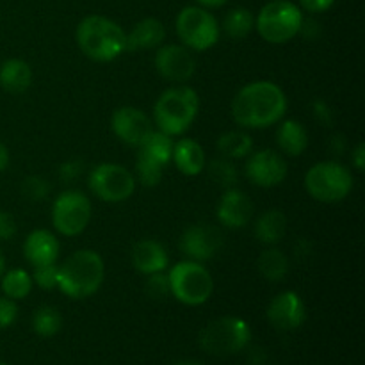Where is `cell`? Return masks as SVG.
I'll list each match as a JSON object with an SVG mask.
<instances>
[{"label": "cell", "instance_id": "cell-4", "mask_svg": "<svg viewBox=\"0 0 365 365\" xmlns=\"http://www.w3.org/2000/svg\"><path fill=\"white\" fill-rule=\"evenodd\" d=\"M200 110V96L189 86H175L160 93L153 106V125L157 130L171 135H182L195 123Z\"/></svg>", "mask_w": 365, "mask_h": 365}, {"label": "cell", "instance_id": "cell-27", "mask_svg": "<svg viewBox=\"0 0 365 365\" xmlns=\"http://www.w3.org/2000/svg\"><path fill=\"white\" fill-rule=\"evenodd\" d=\"M259 266L260 274H262L266 280L273 282H282L285 277L289 274V259L282 250L278 248H269V250H264L259 257Z\"/></svg>", "mask_w": 365, "mask_h": 365}, {"label": "cell", "instance_id": "cell-15", "mask_svg": "<svg viewBox=\"0 0 365 365\" xmlns=\"http://www.w3.org/2000/svg\"><path fill=\"white\" fill-rule=\"evenodd\" d=\"M266 316L271 327L278 331H292L305 324L307 307L298 292L284 291L271 299Z\"/></svg>", "mask_w": 365, "mask_h": 365}, {"label": "cell", "instance_id": "cell-39", "mask_svg": "<svg viewBox=\"0 0 365 365\" xmlns=\"http://www.w3.org/2000/svg\"><path fill=\"white\" fill-rule=\"evenodd\" d=\"M82 175V163L81 160H70V163H64L59 168V177L64 182H73L75 178H78Z\"/></svg>", "mask_w": 365, "mask_h": 365}, {"label": "cell", "instance_id": "cell-34", "mask_svg": "<svg viewBox=\"0 0 365 365\" xmlns=\"http://www.w3.org/2000/svg\"><path fill=\"white\" fill-rule=\"evenodd\" d=\"M145 291L152 299H163L166 296H170V280H168V274L164 271L163 273L148 274Z\"/></svg>", "mask_w": 365, "mask_h": 365}, {"label": "cell", "instance_id": "cell-36", "mask_svg": "<svg viewBox=\"0 0 365 365\" xmlns=\"http://www.w3.org/2000/svg\"><path fill=\"white\" fill-rule=\"evenodd\" d=\"M18 227L14 217L6 210H0V241H11L16 235Z\"/></svg>", "mask_w": 365, "mask_h": 365}, {"label": "cell", "instance_id": "cell-44", "mask_svg": "<svg viewBox=\"0 0 365 365\" xmlns=\"http://www.w3.org/2000/svg\"><path fill=\"white\" fill-rule=\"evenodd\" d=\"M4 273H6V257H4L2 250H0V278H2Z\"/></svg>", "mask_w": 365, "mask_h": 365}, {"label": "cell", "instance_id": "cell-1", "mask_svg": "<svg viewBox=\"0 0 365 365\" xmlns=\"http://www.w3.org/2000/svg\"><path fill=\"white\" fill-rule=\"evenodd\" d=\"M287 113V96L284 89L271 81L246 84L232 100V118L242 128H267L280 123Z\"/></svg>", "mask_w": 365, "mask_h": 365}, {"label": "cell", "instance_id": "cell-24", "mask_svg": "<svg viewBox=\"0 0 365 365\" xmlns=\"http://www.w3.org/2000/svg\"><path fill=\"white\" fill-rule=\"evenodd\" d=\"M277 145L285 155L299 157L309 148V132L298 120L282 121L277 130Z\"/></svg>", "mask_w": 365, "mask_h": 365}, {"label": "cell", "instance_id": "cell-21", "mask_svg": "<svg viewBox=\"0 0 365 365\" xmlns=\"http://www.w3.org/2000/svg\"><path fill=\"white\" fill-rule=\"evenodd\" d=\"M171 163H175L177 170L185 177H196V175L205 170L207 157L198 141L191 138H184L173 145Z\"/></svg>", "mask_w": 365, "mask_h": 365}, {"label": "cell", "instance_id": "cell-28", "mask_svg": "<svg viewBox=\"0 0 365 365\" xmlns=\"http://www.w3.org/2000/svg\"><path fill=\"white\" fill-rule=\"evenodd\" d=\"M255 29V16L246 7H234L223 18V32L230 39H245Z\"/></svg>", "mask_w": 365, "mask_h": 365}, {"label": "cell", "instance_id": "cell-41", "mask_svg": "<svg viewBox=\"0 0 365 365\" xmlns=\"http://www.w3.org/2000/svg\"><path fill=\"white\" fill-rule=\"evenodd\" d=\"M248 359L252 365H264L267 362V355L262 351V349H252Z\"/></svg>", "mask_w": 365, "mask_h": 365}, {"label": "cell", "instance_id": "cell-40", "mask_svg": "<svg viewBox=\"0 0 365 365\" xmlns=\"http://www.w3.org/2000/svg\"><path fill=\"white\" fill-rule=\"evenodd\" d=\"M353 166L356 168L359 171H364L365 170V145L364 143H359V145L353 148Z\"/></svg>", "mask_w": 365, "mask_h": 365}, {"label": "cell", "instance_id": "cell-8", "mask_svg": "<svg viewBox=\"0 0 365 365\" xmlns=\"http://www.w3.org/2000/svg\"><path fill=\"white\" fill-rule=\"evenodd\" d=\"M305 189L317 202H342L353 189V173L337 160L316 163L307 171Z\"/></svg>", "mask_w": 365, "mask_h": 365}, {"label": "cell", "instance_id": "cell-13", "mask_svg": "<svg viewBox=\"0 0 365 365\" xmlns=\"http://www.w3.org/2000/svg\"><path fill=\"white\" fill-rule=\"evenodd\" d=\"M289 168L284 157L274 150H259L250 153L245 166V175L253 185L271 189L287 178Z\"/></svg>", "mask_w": 365, "mask_h": 365}, {"label": "cell", "instance_id": "cell-26", "mask_svg": "<svg viewBox=\"0 0 365 365\" xmlns=\"http://www.w3.org/2000/svg\"><path fill=\"white\" fill-rule=\"evenodd\" d=\"M217 152L225 157V159H245L252 153L253 141L246 132L242 130H230L225 132L217 139Z\"/></svg>", "mask_w": 365, "mask_h": 365}, {"label": "cell", "instance_id": "cell-9", "mask_svg": "<svg viewBox=\"0 0 365 365\" xmlns=\"http://www.w3.org/2000/svg\"><path fill=\"white\" fill-rule=\"evenodd\" d=\"M175 29L182 45L192 52L209 50L220 41L221 25L209 9L202 6H185L175 20Z\"/></svg>", "mask_w": 365, "mask_h": 365}, {"label": "cell", "instance_id": "cell-10", "mask_svg": "<svg viewBox=\"0 0 365 365\" xmlns=\"http://www.w3.org/2000/svg\"><path fill=\"white\" fill-rule=\"evenodd\" d=\"M175 141L171 135L160 130H153L139 146L138 159H135V180L141 182L145 187H155L163 180L164 170L173 157Z\"/></svg>", "mask_w": 365, "mask_h": 365}, {"label": "cell", "instance_id": "cell-18", "mask_svg": "<svg viewBox=\"0 0 365 365\" xmlns=\"http://www.w3.org/2000/svg\"><path fill=\"white\" fill-rule=\"evenodd\" d=\"M253 212H255V207H253L250 196L237 187L227 189L216 209L217 221L232 230L245 228L246 225H250Z\"/></svg>", "mask_w": 365, "mask_h": 365}, {"label": "cell", "instance_id": "cell-16", "mask_svg": "<svg viewBox=\"0 0 365 365\" xmlns=\"http://www.w3.org/2000/svg\"><path fill=\"white\" fill-rule=\"evenodd\" d=\"M178 246L189 260L203 264L214 259L220 252L223 246V235L217 228L209 227V225H192L185 228Z\"/></svg>", "mask_w": 365, "mask_h": 365}, {"label": "cell", "instance_id": "cell-37", "mask_svg": "<svg viewBox=\"0 0 365 365\" xmlns=\"http://www.w3.org/2000/svg\"><path fill=\"white\" fill-rule=\"evenodd\" d=\"M312 109H314V116H316V120L319 121V123L327 125V127H330V125L334 123V110L328 107L327 102H323V100H316V102L312 103Z\"/></svg>", "mask_w": 365, "mask_h": 365}, {"label": "cell", "instance_id": "cell-35", "mask_svg": "<svg viewBox=\"0 0 365 365\" xmlns=\"http://www.w3.org/2000/svg\"><path fill=\"white\" fill-rule=\"evenodd\" d=\"M18 319V305L14 299L0 296V330L13 327Z\"/></svg>", "mask_w": 365, "mask_h": 365}, {"label": "cell", "instance_id": "cell-29", "mask_svg": "<svg viewBox=\"0 0 365 365\" xmlns=\"http://www.w3.org/2000/svg\"><path fill=\"white\" fill-rule=\"evenodd\" d=\"M0 280H2L4 296L14 299V302L27 298L34 287L31 273H27L25 269H9L2 274Z\"/></svg>", "mask_w": 365, "mask_h": 365}, {"label": "cell", "instance_id": "cell-17", "mask_svg": "<svg viewBox=\"0 0 365 365\" xmlns=\"http://www.w3.org/2000/svg\"><path fill=\"white\" fill-rule=\"evenodd\" d=\"M155 68L163 78L170 82H187L196 71L192 50L184 45L160 46L155 53Z\"/></svg>", "mask_w": 365, "mask_h": 365}, {"label": "cell", "instance_id": "cell-38", "mask_svg": "<svg viewBox=\"0 0 365 365\" xmlns=\"http://www.w3.org/2000/svg\"><path fill=\"white\" fill-rule=\"evenodd\" d=\"M335 4V0H299V7L302 11H307V13L319 14L324 13V11L331 9Z\"/></svg>", "mask_w": 365, "mask_h": 365}, {"label": "cell", "instance_id": "cell-32", "mask_svg": "<svg viewBox=\"0 0 365 365\" xmlns=\"http://www.w3.org/2000/svg\"><path fill=\"white\" fill-rule=\"evenodd\" d=\"M31 277L32 282L39 289H43V291H52V289H57V282H59V266L57 264H48V266L34 267Z\"/></svg>", "mask_w": 365, "mask_h": 365}, {"label": "cell", "instance_id": "cell-46", "mask_svg": "<svg viewBox=\"0 0 365 365\" xmlns=\"http://www.w3.org/2000/svg\"><path fill=\"white\" fill-rule=\"evenodd\" d=\"M0 365H7V364H4V362H0Z\"/></svg>", "mask_w": 365, "mask_h": 365}, {"label": "cell", "instance_id": "cell-33", "mask_svg": "<svg viewBox=\"0 0 365 365\" xmlns=\"http://www.w3.org/2000/svg\"><path fill=\"white\" fill-rule=\"evenodd\" d=\"M50 184L46 178L38 177V175H32V177H27L21 184V192L25 195V198L32 200V202H41L48 196L50 192Z\"/></svg>", "mask_w": 365, "mask_h": 365}, {"label": "cell", "instance_id": "cell-6", "mask_svg": "<svg viewBox=\"0 0 365 365\" xmlns=\"http://www.w3.org/2000/svg\"><path fill=\"white\" fill-rule=\"evenodd\" d=\"M302 7L291 0H271L255 18V29L264 41L284 45L299 34L303 24Z\"/></svg>", "mask_w": 365, "mask_h": 365}, {"label": "cell", "instance_id": "cell-22", "mask_svg": "<svg viewBox=\"0 0 365 365\" xmlns=\"http://www.w3.org/2000/svg\"><path fill=\"white\" fill-rule=\"evenodd\" d=\"M166 38V27L157 18H145L138 21L127 34V50L135 52V50H150L159 46Z\"/></svg>", "mask_w": 365, "mask_h": 365}, {"label": "cell", "instance_id": "cell-45", "mask_svg": "<svg viewBox=\"0 0 365 365\" xmlns=\"http://www.w3.org/2000/svg\"><path fill=\"white\" fill-rule=\"evenodd\" d=\"M175 365H203V364L195 362V360H182V362H178V364H175Z\"/></svg>", "mask_w": 365, "mask_h": 365}, {"label": "cell", "instance_id": "cell-19", "mask_svg": "<svg viewBox=\"0 0 365 365\" xmlns=\"http://www.w3.org/2000/svg\"><path fill=\"white\" fill-rule=\"evenodd\" d=\"M61 253V245L56 235L50 230L31 232L24 242V257L32 267L48 266V264H57Z\"/></svg>", "mask_w": 365, "mask_h": 365}, {"label": "cell", "instance_id": "cell-30", "mask_svg": "<svg viewBox=\"0 0 365 365\" xmlns=\"http://www.w3.org/2000/svg\"><path fill=\"white\" fill-rule=\"evenodd\" d=\"M63 328V316L56 307L43 305L32 314V330L39 337H53Z\"/></svg>", "mask_w": 365, "mask_h": 365}, {"label": "cell", "instance_id": "cell-23", "mask_svg": "<svg viewBox=\"0 0 365 365\" xmlns=\"http://www.w3.org/2000/svg\"><path fill=\"white\" fill-rule=\"evenodd\" d=\"M32 68L24 59H7L0 64V86L4 91L20 95L31 88Z\"/></svg>", "mask_w": 365, "mask_h": 365}, {"label": "cell", "instance_id": "cell-3", "mask_svg": "<svg viewBox=\"0 0 365 365\" xmlns=\"http://www.w3.org/2000/svg\"><path fill=\"white\" fill-rule=\"evenodd\" d=\"M106 278L103 259L93 250H78L59 266L57 289L71 299H86L98 292Z\"/></svg>", "mask_w": 365, "mask_h": 365}, {"label": "cell", "instance_id": "cell-11", "mask_svg": "<svg viewBox=\"0 0 365 365\" xmlns=\"http://www.w3.org/2000/svg\"><path fill=\"white\" fill-rule=\"evenodd\" d=\"M89 189L98 200L107 203H120L130 198L135 191L134 173L116 163H102L89 173Z\"/></svg>", "mask_w": 365, "mask_h": 365}, {"label": "cell", "instance_id": "cell-14", "mask_svg": "<svg viewBox=\"0 0 365 365\" xmlns=\"http://www.w3.org/2000/svg\"><path fill=\"white\" fill-rule=\"evenodd\" d=\"M110 127L121 143L135 146V148H139L143 141L153 132V123L148 114L132 106H123L114 110L110 118Z\"/></svg>", "mask_w": 365, "mask_h": 365}, {"label": "cell", "instance_id": "cell-7", "mask_svg": "<svg viewBox=\"0 0 365 365\" xmlns=\"http://www.w3.org/2000/svg\"><path fill=\"white\" fill-rule=\"evenodd\" d=\"M168 280H170V294L182 305L200 307L209 302L212 296V274L202 262L187 259L175 264L168 273Z\"/></svg>", "mask_w": 365, "mask_h": 365}, {"label": "cell", "instance_id": "cell-25", "mask_svg": "<svg viewBox=\"0 0 365 365\" xmlns=\"http://www.w3.org/2000/svg\"><path fill=\"white\" fill-rule=\"evenodd\" d=\"M287 234V217L282 210L271 209L255 223V237L266 246H277Z\"/></svg>", "mask_w": 365, "mask_h": 365}, {"label": "cell", "instance_id": "cell-20", "mask_svg": "<svg viewBox=\"0 0 365 365\" xmlns=\"http://www.w3.org/2000/svg\"><path fill=\"white\" fill-rule=\"evenodd\" d=\"M132 266L143 274H155L166 271L168 264H170V257H168L166 248L160 242L153 241V239H143V241L135 242L130 253Z\"/></svg>", "mask_w": 365, "mask_h": 365}, {"label": "cell", "instance_id": "cell-5", "mask_svg": "<svg viewBox=\"0 0 365 365\" xmlns=\"http://www.w3.org/2000/svg\"><path fill=\"white\" fill-rule=\"evenodd\" d=\"M200 348L212 356H230L245 351L252 342V328L245 319L225 316L200 331Z\"/></svg>", "mask_w": 365, "mask_h": 365}, {"label": "cell", "instance_id": "cell-31", "mask_svg": "<svg viewBox=\"0 0 365 365\" xmlns=\"http://www.w3.org/2000/svg\"><path fill=\"white\" fill-rule=\"evenodd\" d=\"M209 170V177L210 180L214 182L216 185L225 189H230L235 187L237 184V168L234 166L230 159H225V157H220V159H214L210 160L209 166H205Z\"/></svg>", "mask_w": 365, "mask_h": 365}, {"label": "cell", "instance_id": "cell-43", "mask_svg": "<svg viewBox=\"0 0 365 365\" xmlns=\"http://www.w3.org/2000/svg\"><path fill=\"white\" fill-rule=\"evenodd\" d=\"M228 0H196V4L205 9H216V7H223Z\"/></svg>", "mask_w": 365, "mask_h": 365}, {"label": "cell", "instance_id": "cell-12", "mask_svg": "<svg viewBox=\"0 0 365 365\" xmlns=\"http://www.w3.org/2000/svg\"><path fill=\"white\" fill-rule=\"evenodd\" d=\"M93 216L91 200L81 191H64L53 200L52 223L64 237H77L88 228Z\"/></svg>", "mask_w": 365, "mask_h": 365}, {"label": "cell", "instance_id": "cell-2", "mask_svg": "<svg viewBox=\"0 0 365 365\" xmlns=\"http://www.w3.org/2000/svg\"><path fill=\"white\" fill-rule=\"evenodd\" d=\"M75 39L81 52L96 63H110L127 50V32L102 14L86 16L77 25Z\"/></svg>", "mask_w": 365, "mask_h": 365}, {"label": "cell", "instance_id": "cell-42", "mask_svg": "<svg viewBox=\"0 0 365 365\" xmlns=\"http://www.w3.org/2000/svg\"><path fill=\"white\" fill-rule=\"evenodd\" d=\"M9 160H11L9 148H7V146L0 141V173L7 170V166H9Z\"/></svg>", "mask_w": 365, "mask_h": 365}]
</instances>
